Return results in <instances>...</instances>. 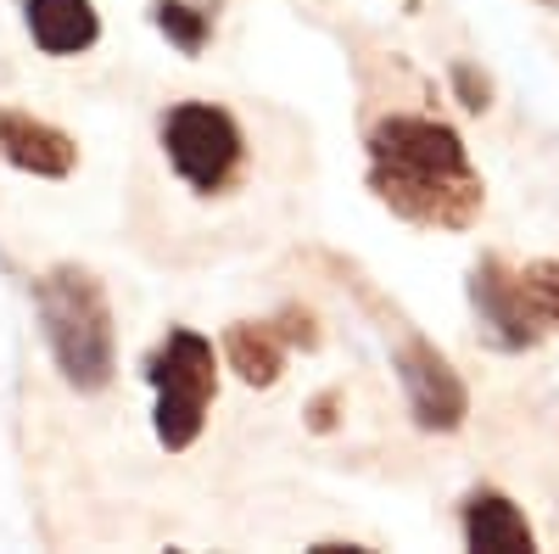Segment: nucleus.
<instances>
[{"instance_id":"nucleus-1","label":"nucleus","mask_w":559,"mask_h":554,"mask_svg":"<svg viewBox=\"0 0 559 554\" xmlns=\"http://www.w3.org/2000/svg\"><path fill=\"white\" fill-rule=\"evenodd\" d=\"M369 191L419 229H471L487 208V185L442 118L392 113L369 129Z\"/></svg>"},{"instance_id":"nucleus-2","label":"nucleus","mask_w":559,"mask_h":554,"mask_svg":"<svg viewBox=\"0 0 559 554\" xmlns=\"http://www.w3.org/2000/svg\"><path fill=\"white\" fill-rule=\"evenodd\" d=\"M34 308L62 381L73 392H102L118 369V337L102 281L79 263H57L34 281Z\"/></svg>"},{"instance_id":"nucleus-3","label":"nucleus","mask_w":559,"mask_h":554,"mask_svg":"<svg viewBox=\"0 0 559 554\" xmlns=\"http://www.w3.org/2000/svg\"><path fill=\"white\" fill-rule=\"evenodd\" d=\"M146 381L157 392V409H152V426H157V443L168 453H185L202 426H207V409H213V392H218V353L207 337L174 326L152 364H146Z\"/></svg>"},{"instance_id":"nucleus-4","label":"nucleus","mask_w":559,"mask_h":554,"mask_svg":"<svg viewBox=\"0 0 559 554\" xmlns=\"http://www.w3.org/2000/svg\"><path fill=\"white\" fill-rule=\"evenodd\" d=\"M163 152H168L174 174L191 185V191L213 197V191H224V185L241 174L247 134L213 102H179L163 118Z\"/></svg>"},{"instance_id":"nucleus-5","label":"nucleus","mask_w":559,"mask_h":554,"mask_svg":"<svg viewBox=\"0 0 559 554\" xmlns=\"http://www.w3.org/2000/svg\"><path fill=\"white\" fill-rule=\"evenodd\" d=\"M392 369L403 381V398H408V414L419 432H459L464 421H471V387H464V376L453 369L448 353H437L426 337H408L397 342L392 353Z\"/></svg>"},{"instance_id":"nucleus-6","label":"nucleus","mask_w":559,"mask_h":554,"mask_svg":"<svg viewBox=\"0 0 559 554\" xmlns=\"http://www.w3.org/2000/svg\"><path fill=\"white\" fill-rule=\"evenodd\" d=\"M471 314L481 337L498 347V353H526L543 342V326L526 308V292H521V269H509L498 252H487L476 269H471Z\"/></svg>"},{"instance_id":"nucleus-7","label":"nucleus","mask_w":559,"mask_h":554,"mask_svg":"<svg viewBox=\"0 0 559 554\" xmlns=\"http://www.w3.org/2000/svg\"><path fill=\"white\" fill-rule=\"evenodd\" d=\"M0 157L34 179H68L79 163V146L57 123H45L23 107H0Z\"/></svg>"},{"instance_id":"nucleus-8","label":"nucleus","mask_w":559,"mask_h":554,"mask_svg":"<svg viewBox=\"0 0 559 554\" xmlns=\"http://www.w3.org/2000/svg\"><path fill=\"white\" fill-rule=\"evenodd\" d=\"M459 532H464V549H476V554H532L537 549V532H532L526 510L509 493H498V487H471L464 493Z\"/></svg>"},{"instance_id":"nucleus-9","label":"nucleus","mask_w":559,"mask_h":554,"mask_svg":"<svg viewBox=\"0 0 559 554\" xmlns=\"http://www.w3.org/2000/svg\"><path fill=\"white\" fill-rule=\"evenodd\" d=\"M23 23L45 57H79L102 39L96 0H23Z\"/></svg>"},{"instance_id":"nucleus-10","label":"nucleus","mask_w":559,"mask_h":554,"mask_svg":"<svg viewBox=\"0 0 559 554\" xmlns=\"http://www.w3.org/2000/svg\"><path fill=\"white\" fill-rule=\"evenodd\" d=\"M286 353H292V342L280 337L274 319H236L224 331V358L247 387H274L286 376Z\"/></svg>"},{"instance_id":"nucleus-11","label":"nucleus","mask_w":559,"mask_h":554,"mask_svg":"<svg viewBox=\"0 0 559 554\" xmlns=\"http://www.w3.org/2000/svg\"><path fill=\"white\" fill-rule=\"evenodd\" d=\"M152 23L163 28V39L179 57H202V45L213 34V17L202 7H191V0H152Z\"/></svg>"},{"instance_id":"nucleus-12","label":"nucleus","mask_w":559,"mask_h":554,"mask_svg":"<svg viewBox=\"0 0 559 554\" xmlns=\"http://www.w3.org/2000/svg\"><path fill=\"white\" fill-rule=\"evenodd\" d=\"M521 292H526V308L543 331H559V258H532L521 269Z\"/></svg>"},{"instance_id":"nucleus-13","label":"nucleus","mask_w":559,"mask_h":554,"mask_svg":"<svg viewBox=\"0 0 559 554\" xmlns=\"http://www.w3.org/2000/svg\"><path fill=\"white\" fill-rule=\"evenodd\" d=\"M453 90H459V107H464V113H487V107H492V84H487V73H476L471 62H453Z\"/></svg>"},{"instance_id":"nucleus-14","label":"nucleus","mask_w":559,"mask_h":554,"mask_svg":"<svg viewBox=\"0 0 559 554\" xmlns=\"http://www.w3.org/2000/svg\"><path fill=\"white\" fill-rule=\"evenodd\" d=\"M274 326H280V337H286L292 347H313V342H319V331H313V314H308V308H286V314L274 319Z\"/></svg>"},{"instance_id":"nucleus-15","label":"nucleus","mask_w":559,"mask_h":554,"mask_svg":"<svg viewBox=\"0 0 559 554\" xmlns=\"http://www.w3.org/2000/svg\"><path fill=\"white\" fill-rule=\"evenodd\" d=\"M336 426V392H324L313 398V432H331Z\"/></svg>"},{"instance_id":"nucleus-16","label":"nucleus","mask_w":559,"mask_h":554,"mask_svg":"<svg viewBox=\"0 0 559 554\" xmlns=\"http://www.w3.org/2000/svg\"><path fill=\"white\" fill-rule=\"evenodd\" d=\"M548 7H559V0H548Z\"/></svg>"}]
</instances>
